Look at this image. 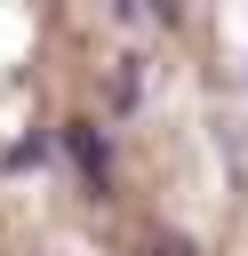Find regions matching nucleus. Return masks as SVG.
I'll return each mask as SVG.
<instances>
[{"mask_svg":"<svg viewBox=\"0 0 248 256\" xmlns=\"http://www.w3.org/2000/svg\"><path fill=\"white\" fill-rule=\"evenodd\" d=\"M64 152H72V168L88 176V192H104V184H112V152H104V136H96L88 120H72V128H64Z\"/></svg>","mask_w":248,"mask_h":256,"instance_id":"f257e3e1","label":"nucleus"}]
</instances>
